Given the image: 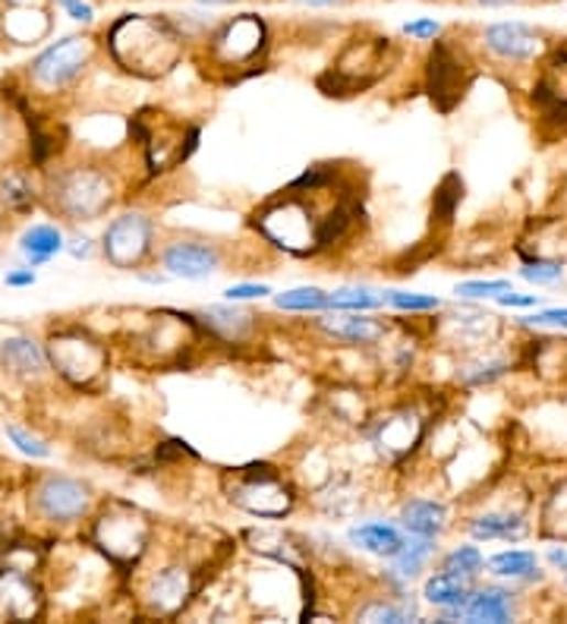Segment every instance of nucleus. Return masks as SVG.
Returning a JSON list of instances; mask_svg holds the SVG:
<instances>
[{"label":"nucleus","mask_w":567,"mask_h":624,"mask_svg":"<svg viewBox=\"0 0 567 624\" xmlns=\"http://www.w3.org/2000/svg\"><path fill=\"white\" fill-rule=\"evenodd\" d=\"M338 167H309L299 180L281 189V196L255 211V231L291 255H316L338 243L357 218V206L338 193L328 206H318L321 189L335 180Z\"/></svg>","instance_id":"nucleus-1"},{"label":"nucleus","mask_w":567,"mask_h":624,"mask_svg":"<svg viewBox=\"0 0 567 624\" xmlns=\"http://www.w3.org/2000/svg\"><path fill=\"white\" fill-rule=\"evenodd\" d=\"M111 54L123 69L155 79L183 61V32L161 17H123L111 29Z\"/></svg>","instance_id":"nucleus-2"},{"label":"nucleus","mask_w":567,"mask_h":624,"mask_svg":"<svg viewBox=\"0 0 567 624\" xmlns=\"http://www.w3.org/2000/svg\"><path fill=\"white\" fill-rule=\"evenodd\" d=\"M51 206L69 221H95L113 206V180L101 167H67L51 180Z\"/></svg>","instance_id":"nucleus-3"},{"label":"nucleus","mask_w":567,"mask_h":624,"mask_svg":"<svg viewBox=\"0 0 567 624\" xmlns=\"http://www.w3.org/2000/svg\"><path fill=\"white\" fill-rule=\"evenodd\" d=\"M230 502L237 508L250 511L252 517L277 521L294 511L296 495L291 485H284L272 463H250L237 470V485L230 489Z\"/></svg>","instance_id":"nucleus-4"},{"label":"nucleus","mask_w":567,"mask_h":624,"mask_svg":"<svg viewBox=\"0 0 567 624\" xmlns=\"http://www.w3.org/2000/svg\"><path fill=\"white\" fill-rule=\"evenodd\" d=\"M101 253L113 269H139L155 253V221L142 211L117 215L101 237Z\"/></svg>","instance_id":"nucleus-5"},{"label":"nucleus","mask_w":567,"mask_h":624,"mask_svg":"<svg viewBox=\"0 0 567 624\" xmlns=\"http://www.w3.org/2000/svg\"><path fill=\"white\" fill-rule=\"evenodd\" d=\"M91 61V42L89 39H64L57 45H51L47 51H42L35 61H32V83L42 86V89H67L69 83L89 67Z\"/></svg>","instance_id":"nucleus-6"},{"label":"nucleus","mask_w":567,"mask_h":624,"mask_svg":"<svg viewBox=\"0 0 567 624\" xmlns=\"http://www.w3.org/2000/svg\"><path fill=\"white\" fill-rule=\"evenodd\" d=\"M47 360L73 385H89L91 379H98L101 370L108 366L105 347L86 338V335H61V338H54L51 347H47Z\"/></svg>","instance_id":"nucleus-7"},{"label":"nucleus","mask_w":567,"mask_h":624,"mask_svg":"<svg viewBox=\"0 0 567 624\" xmlns=\"http://www.w3.org/2000/svg\"><path fill=\"white\" fill-rule=\"evenodd\" d=\"M482 51L501 64H533L548 54V39L526 23H495L482 29Z\"/></svg>","instance_id":"nucleus-8"},{"label":"nucleus","mask_w":567,"mask_h":624,"mask_svg":"<svg viewBox=\"0 0 567 624\" xmlns=\"http://www.w3.org/2000/svg\"><path fill=\"white\" fill-rule=\"evenodd\" d=\"M91 508V489L79 480L51 473L35 485V511L51 524H73Z\"/></svg>","instance_id":"nucleus-9"},{"label":"nucleus","mask_w":567,"mask_h":624,"mask_svg":"<svg viewBox=\"0 0 567 624\" xmlns=\"http://www.w3.org/2000/svg\"><path fill=\"white\" fill-rule=\"evenodd\" d=\"M467 86H470L467 64L460 61V54L448 42H438L432 47L429 67H426V89H429L435 108L448 114L454 105L464 98Z\"/></svg>","instance_id":"nucleus-10"},{"label":"nucleus","mask_w":567,"mask_h":624,"mask_svg":"<svg viewBox=\"0 0 567 624\" xmlns=\"http://www.w3.org/2000/svg\"><path fill=\"white\" fill-rule=\"evenodd\" d=\"M159 262L167 275L183 277V281H203L221 272L225 255L215 243H205V240H174L161 250Z\"/></svg>","instance_id":"nucleus-11"},{"label":"nucleus","mask_w":567,"mask_h":624,"mask_svg":"<svg viewBox=\"0 0 567 624\" xmlns=\"http://www.w3.org/2000/svg\"><path fill=\"white\" fill-rule=\"evenodd\" d=\"M196 593L193 587V571L183 568V565H164L159 568L149 583H145V605L164 615V618H174L177 612H183V605L189 602V596Z\"/></svg>","instance_id":"nucleus-12"},{"label":"nucleus","mask_w":567,"mask_h":624,"mask_svg":"<svg viewBox=\"0 0 567 624\" xmlns=\"http://www.w3.org/2000/svg\"><path fill=\"white\" fill-rule=\"evenodd\" d=\"M265 42V25L255 17H240L233 23L221 25L211 39V54H218L227 67H243L259 54Z\"/></svg>","instance_id":"nucleus-13"},{"label":"nucleus","mask_w":567,"mask_h":624,"mask_svg":"<svg viewBox=\"0 0 567 624\" xmlns=\"http://www.w3.org/2000/svg\"><path fill=\"white\" fill-rule=\"evenodd\" d=\"M98 543L105 546V552L111 555L113 561H137L149 543V524L137 511H130L123 517H105L98 524Z\"/></svg>","instance_id":"nucleus-14"},{"label":"nucleus","mask_w":567,"mask_h":624,"mask_svg":"<svg viewBox=\"0 0 567 624\" xmlns=\"http://www.w3.org/2000/svg\"><path fill=\"white\" fill-rule=\"evenodd\" d=\"M445 335L464 350H486L501 338V319L495 313H454L445 316Z\"/></svg>","instance_id":"nucleus-15"},{"label":"nucleus","mask_w":567,"mask_h":624,"mask_svg":"<svg viewBox=\"0 0 567 624\" xmlns=\"http://www.w3.org/2000/svg\"><path fill=\"white\" fill-rule=\"evenodd\" d=\"M318 328L325 335H331L335 341H344V344H357V347H372L379 344L385 338V322L366 316V313H340V316H325L318 319Z\"/></svg>","instance_id":"nucleus-16"},{"label":"nucleus","mask_w":567,"mask_h":624,"mask_svg":"<svg viewBox=\"0 0 567 624\" xmlns=\"http://www.w3.org/2000/svg\"><path fill=\"white\" fill-rule=\"evenodd\" d=\"M0 366L17 379H39L47 370V357L39 341L25 335H10L0 341Z\"/></svg>","instance_id":"nucleus-17"},{"label":"nucleus","mask_w":567,"mask_h":624,"mask_svg":"<svg viewBox=\"0 0 567 624\" xmlns=\"http://www.w3.org/2000/svg\"><path fill=\"white\" fill-rule=\"evenodd\" d=\"M517 615V593L504 590V587H482L473 590V596L464 605V618L467 622H492L504 624L514 622Z\"/></svg>","instance_id":"nucleus-18"},{"label":"nucleus","mask_w":567,"mask_h":624,"mask_svg":"<svg viewBox=\"0 0 567 624\" xmlns=\"http://www.w3.org/2000/svg\"><path fill=\"white\" fill-rule=\"evenodd\" d=\"M467 530L479 543H492V539H508L517 543L530 533V521L517 511H486L467 521Z\"/></svg>","instance_id":"nucleus-19"},{"label":"nucleus","mask_w":567,"mask_h":624,"mask_svg":"<svg viewBox=\"0 0 567 624\" xmlns=\"http://www.w3.org/2000/svg\"><path fill=\"white\" fill-rule=\"evenodd\" d=\"M199 319L215 338H221L227 344H240L252 335L259 316H252L247 309H230V306H208L199 313Z\"/></svg>","instance_id":"nucleus-20"},{"label":"nucleus","mask_w":567,"mask_h":624,"mask_svg":"<svg viewBox=\"0 0 567 624\" xmlns=\"http://www.w3.org/2000/svg\"><path fill=\"white\" fill-rule=\"evenodd\" d=\"M350 543L369 555H379V558H394V555L404 549L407 536L397 530L394 524L369 521V524H360V527H353V530H350Z\"/></svg>","instance_id":"nucleus-21"},{"label":"nucleus","mask_w":567,"mask_h":624,"mask_svg":"<svg viewBox=\"0 0 567 624\" xmlns=\"http://www.w3.org/2000/svg\"><path fill=\"white\" fill-rule=\"evenodd\" d=\"M401 527L413 536H441L448 527V508L435 499H413L401 508Z\"/></svg>","instance_id":"nucleus-22"},{"label":"nucleus","mask_w":567,"mask_h":624,"mask_svg":"<svg viewBox=\"0 0 567 624\" xmlns=\"http://www.w3.org/2000/svg\"><path fill=\"white\" fill-rule=\"evenodd\" d=\"M473 578H464V574H451V571H438L426 580L423 587V596L438 609H464L467 600L473 596Z\"/></svg>","instance_id":"nucleus-23"},{"label":"nucleus","mask_w":567,"mask_h":624,"mask_svg":"<svg viewBox=\"0 0 567 624\" xmlns=\"http://www.w3.org/2000/svg\"><path fill=\"white\" fill-rule=\"evenodd\" d=\"M511 370H514V363L508 357H492V353L486 357V353H479V357L457 366V382L464 388H482V385H492V382L504 379Z\"/></svg>","instance_id":"nucleus-24"},{"label":"nucleus","mask_w":567,"mask_h":624,"mask_svg":"<svg viewBox=\"0 0 567 624\" xmlns=\"http://www.w3.org/2000/svg\"><path fill=\"white\" fill-rule=\"evenodd\" d=\"M486 574L504 580H530L536 578L539 571V555L530 552V549H508V552L492 555L486 558Z\"/></svg>","instance_id":"nucleus-25"},{"label":"nucleus","mask_w":567,"mask_h":624,"mask_svg":"<svg viewBox=\"0 0 567 624\" xmlns=\"http://www.w3.org/2000/svg\"><path fill=\"white\" fill-rule=\"evenodd\" d=\"M435 543H438V536H413V533H410L404 549L391 558V561H394L391 571H394L401 580H413L423 568H426V561L435 555V549H438Z\"/></svg>","instance_id":"nucleus-26"},{"label":"nucleus","mask_w":567,"mask_h":624,"mask_svg":"<svg viewBox=\"0 0 567 624\" xmlns=\"http://www.w3.org/2000/svg\"><path fill=\"white\" fill-rule=\"evenodd\" d=\"M64 233L57 231L54 225H32L29 231L20 237V250L29 255L32 265H45L51 255H57L64 250Z\"/></svg>","instance_id":"nucleus-27"},{"label":"nucleus","mask_w":567,"mask_h":624,"mask_svg":"<svg viewBox=\"0 0 567 624\" xmlns=\"http://www.w3.org/2000/svg\"><path fill=\"white\" fill-rule=\"evenodd\" d=\"M539 530L545 539L567 543V477L545 495L543 511H539Z\"/></svg>","instance_id":"nucleus-28"},{"label":"nucleus","mask_w":567,"mask_h":624,"mask_svg":"<svg viewBox=\"0 0 567 624\" xmlns=\"http://www.w3.org/2000/svg\"><path fill=\"white\" fill-rule=\"evenodd\" d=\"M0 202L10 211H29L35 206V189L20 171H0Z\"/></svg>","instance_id":"nucleus-29"},{"label":"nucleus","mask_w":567,"mask_h":624,"mask_svg":"<svg viewBox=\"0 0 567 624\" xmlns=\"http://www.w3.org/2000/svg\"><path fill=\"white\" fill-rule=\"evenodd\" d=\"M385 303V297H379L369 287H340L335 294H328V309L338 313H372Z\"/></svg>","instance_id":"nucleus-30"},{"label":"nucleus","mask_w":567,"mask_h":624,"mask_svg":"<svg viewBox=\"0 0 567 624\" xmlns=\"http://www.w3.org/2000/svg\"><path fill=\"white\" fill-rule=\"evenodd\" d=\"M521 277H526L530 284H555L565 277V259L521 253Z\"/></svg>","instance_id":"nucleus-31"},{"label":"nucleus","mask_w":567,"mask_h":624,"mask_svg":"<svg viewBox=\"0 0 567 624\" xmlns=\"http://www.w3.org/2000/svg\"><path fill=\"white\" fill-rule=\"evenodd\" d=\"M274 306L287 313H321L328 309V294L321 287H294V291L277 294Z\"/></svg>","instance_id":"nucleus-32"},{"label":"nucleus","mask_w":567,"mask_h":624,"mask_svg":"<svg viewBox=\"0 0 567 624\" xmlns=\"http://www.w3.org/2000/svg\"><path fill=\"white\" fill-rule=\"evenodd\" d=\"M486 568V558L479 552L477 546H457L451 552L445 555L441 561V571H451V574H464V578L477 580Z\"/></svg>","instance_id":"nucleus-33"},{"label":"nucleus","mask_w":567,"mask_h":624,"mask_svg":"<svg viewBox=\"0 0 567 624\" xmlns=\"http://www.w3.org/2000/svg\"><path fill=\"white\" fill-rule=\"evenodd\" d=\"M460 199H464V180L457 174H448L445 184L438 186V193H435V215H438V221H451L454 208H457Z\"/></svg>","instance_id":"nucleus-34"},{"label":"nucleus","mask_w":567,"mask_h":624,"mask_svg":"<svg viewBox=\"0 0 567 624\" xmlns=\"http://www.w3.org/2000/svg\"><path fill=\"white\" fill-rule=\"evenodd\" d=\"M504 291H514L511 281H504V277H499V281H464V284L454 287V294L464 297V300H495Z\"/></svg>","instance_id":"nucleus-35"},{"label":"nucleus","mask_w":567,"mask_h":624,"mask_svg":"<svg viewBox=\"0 0 567 624\" xmlns=\"http://www.w3.org/2000/svg\"><path fill=\"white\" fill-rule=\"evenodd\" d=\"M357 618L360 622H407V618H413V609L407 612V609H401L394 602L372 600L363 609H357Z\"/></svg>","instance_id":"nucleus-36"},{"label":"nucleus","mask_w":567,"mask_h":624,"mask_svg":"<svg viewBox=\"0 0 567 624\" xmlns=\"http://www.w3.org/2000/svg\"><path fill=\"white\" fill-rule=\"evenodd\" d=\"M385 297L388 306H394V309H404V313H432V309H438L441 300L438 297H432V294H407V291H391V294H382Z\"/></svg>","instance_id":"nucleus-37"},{"label":"nucleus","mask_w":567,"mask_h":624,"mask_svg":"<svg viewBox=\"0 0 567 624\" xmlns=\"http://www.w3.org/2000/svg\"><path fill=\"white\" fill-rule=\"evenodd\" d=\"M7 436H10L13 445H17L23 455H29V458H47V455H51V445H47V441H42L39 436H29V433L20 429L17 423H10V426H7Z\"/></svg>","instance_id":"nucleus-38"},{"label":"nucleus","mask_w":567,"mask_h":624,"mask_svg":"<svg viewBox=\"0 0 567 624\" xmlns=\"http://www.w3.org/2000/svg\"><path fill=\"white\" fill-rule=\"evenodd\" d=\"M272 294V287L269 284H233V287H227L225 297L230 303H240V300H262V297H269Z\"/></svg>","instance_id":"nucleus-39"},{"label":"nucleus","mask_w":567,"mask_h":624,"mask_svg":"<svg viewBox=\"0 0 567 624\" xmlns=\"http://www.w3.org/2000/svg\"><path fill=\"white\" fill-rule=\"evenodd\" d=\"M523 325H545V328H565L567 331V306H552V309H543L536 316H526Z\"/></svg>","instance_id":"nucleus-40"},{"label":"nucleus","mask_w":567,"mask_h":624,"mask_svg":"<svg viewBox=\"0 0 567 624\" xmlns=\"http://www.w3.org/2000/svg\"><path fill=\"white\" fill-rule=\"evenodd\" d=\"M499 306H508V309H533V306H539V297L536 294H517V291H504L495 297Z\"/></svg>","instance_id":"nucleus-41"},{"label":"nucleus","mask_w":567,"mask_h":624,"mask_svg":"<svg viewBox=\"0 0 567 624\" xmlns=\"http://www.w3.org/2000/svg\"><path fill=\"white\" fill-rule=\"evenodd\" d=\"M441 32V25L435 23V20H416V23H407L404 25V35L410 39H419V42H429Z\"/></svg>","instance_id":"nucleus-42"},{"label":"nucleus","mask_w":567,"mask_h":624,"mask_svg":"<svg viewBox=\"0 0 567 624\" xmlns=\"http://www.w3.org/2000/svg\"><path fill=\"white\" fill-rule=\"evenodd\" d=\"M64 7H67V13L73 17V20H79V23H91V7L89 3H83V0H61Z\"/></svg>","instance_id":"nucleus-43"},{"label":"nucleus","mask_w":567,"mask_h":624,"mask_svg":"<svg viewBox=\"0 0 567 624\" xmlns=\"http://www.w3.org/2000/svg\"><path fill=\"white\" fill-rule=\"evenodd\" d=\"M67 250L73 259H89L91 255V240H86V237H76V240H69Z\"/></svg>","instance_id":"nucleus-44"},{"label":"nucleus","mask_w":567,"mask_h":624,"mask_svg":"<svg viewBox=\"0 0 567 624\" xmlns=\"http://www.w3.org/2000/svg\"><path fill=\"white\" fill-rule=\"evenodd\" d=\"M35 284V272L25 269V272H10L7 275V287H32Z\"/></svg>","instance_id":"nucleus-45"},{"label":"nucleus","mask_w":567,"mask_h":624,"mask_svg":"<svg viewBox=\"0 0 567 624\" xmlns=\"http://www.w3.org/2000/svg\"><path fill=\"white\" fill-rule=\"evenodd\" d=\"M467 3H477V7H492V10H499V7H517V3H526V0H467Z\"/></svg>","instance_id":"nucleus-46"},{"label":"nucleus","mask_w":567,"mask_h":624,"mask_svg":"<svg viewBox=\"0 0 567 624\" xmlns=\"http://www.w3.org/2000/svg\"><path fill=\"white\" fill-rule=\"evenodd\" d=\"M296 3H306V7H335L340 0H296Z\"/></svg>","instance_id":"nucleus-47"},{"label":"nucleus","mask_w":567,"mask_h":624,"mask_svg":"<svg viewBox=\"0 0 567 624\" xmlns=\"http://www.w3.org/2000/svg\"><path fill=\"white\" fill-rule=\"evenodd\" d=\"M7 136H10V133H7V123H3V114H0V152L7 149Z\"/></svg>","instance_id":"nucleus-48"},{"label":"nucleus","mask_w":567,"mask_h":624,"mask_svg":"<svg viewBox=\"0 0 567 624\" xmlns=\"http://www.w3.org/2000/svg\"><path fill=\"white\" fill-rule=\"evenodd\" d=\"M199 3H208V7H225V3H237V0H199Z\"/></svg>","instance_id":"nucleus-49"},{"label":"nucleus","mask_w":567,"mask_h":624,"mask_svg":"<svg viewBox=\"0 0 567 624\" xmlns=\"http://www.w3.org/2000/svg\"><path fill=\"white\" fill-rule=\"evenodd\" d=\"M565 587H567V571H565Z\"/></svg>","instance_id":"nucleus-50"}]
</instances>
